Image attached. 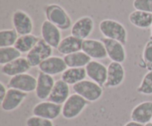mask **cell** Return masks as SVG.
I'll return each mask as SVG.
<instances>
[{
  "label": "cell",
  "mask_w": 152,
  "mask_h": 126,
  "mask_svg": "<svg viewBox=\"0 0 152 126\" xmlns=\"http://www.w3.org/2000/svg\"><path fill=\"white\" fill-rule=\"evenodd\" d=\"M46 20L51 22L61 30H68L72 27V19L65 8L58 4H49L44 7Z\"/></svg>",
  "instance_id": "6da1fadb"
},
{
  "label": "cell",
  "mask_w": 152,
  "mask_h": 126,
  "mask_svg": "<svg viewBox=\"0 0 152 126\" xmlns=\"http://www.w3.org/2000/svg\"><path fill=\"white\" fill-rule=\"evenodd\" d=\"M99 30L104 38L120 41L126 45L128 41V31L126 27L114 19H105L99 24Z\"/></svg>",
  "instance_id": "7a4b0ae2"
},
{
  "label": "cell",
  "mask_w": 152,
  "mask_h": 126,
  "mask_svg": "<svg viewBox=\"0 0 152 126\" xmlns=\"http://www.w3.org/2000/svg\"><path fill=\"white\" fill-rule=\"evenodd\" d=\"M89 102L79 94L74 93L62 106V116L65 120L78 117L89 105Z\"/></svg>",
  "instance_id": "3957f363"
},
{
  "label": "cell",
  "mask_w": 152,
  "mask_h": 126,
  "mask_svg": "<svg viewBox=\"0 0 152 126\" xmlns=\"http://www.w3.org/2000/svg\"><path fill=\"white\" fill-rule=\"evenodd\" d=\"M74 93L86 99L89 103L98 101L103 94V87L91 80H84L72 86Z\"/></svg>",
  "instance_id": "277c9868"
},
{
  "label": "cell",
  "mask_w": 152,
  "mask_h": 126,
  "mask_svg": "<svg viewBox=\"0 0 152 126\" xmlns=\"http://www.w3.org/2000/svg\"><path fill=\"white\" fill-rule=\"evenodd\" d=\"M53 49L42 39L26 55V58L31 67H38L40 63L52 56Z\"/></svg>",
  "instance_id": "5b68a950"
},
{
  "label": "cell",
  "mask_w": 152,
  "mask_h": 126,
  "mask_svg": "<svg viewBox=\"0 0 152 126\" xmlns=\"http://www.w3.org/2000/svg\"><path fill=\"white\" fill-rule=\"evenodd\" d=\"M32 114L34 116L53 121L62 115V105L56 104L49 100H43L34 106Z\"/></svg>",
  "instance_id": "8992f818"
},
{
  "label": "cell",
  "mask_w": 152,
  "mask_h": 126,
  "mask_svg": "<svg viewBox=\"0 0 152 126\" xmlns=\"http://www.w3.org/2000/svg\"><path fill=\"white\" fill-rule=\"evenodd\" d=\"M11 22L13 29L19 35L32 33L34 30V22L28 13L22 10H16L12 14Z\"/></svg>",
  "instance_id": "52a82bcc"
},
{
  "label": "cell",
  "mask_w": 152,
  "mask_h": 126,
  "mask_svg": "<svg viewBox=\"0 0 152 126\" xmlns=\"http://www.w3.org/2000/svg\"><path fill=\"white\" fill-rule=\"evenodd\" d=\"M37 84V78L29 73H24L10 78L7 83V87L28 94L35 91Z\"/></svg>",
  "instance_id": "ba28073f"
},
{
  "label": "cell",
  "mask_w": 152,
  "mask_h": 126,
  "mask_svg": "<svg viewBox=\"0 0 152 126\" xmlns=\"http://www.w3.org/2000/svg\"><path fill=\"white\" fill-rule=\"evenodd\" d=\"M94 30V21L91 16H84L79 18L71 28V35L84 40L88 39Z\"/></svg>",
  "instance_id": "9c48e42d"
},
{
  "label": "cell",
  "mask_w": 152,
  "mask_h": 126,
  "mask_svg": "<svg viewBox=\"0 0 152 126\" xmlns=\"http://www.w3.org/2000/svg\"><path fill=\"white\" fill-rule=\"evenodd\" d=\"M107 68V80L104 87L112 89L122 85L126 79V70L123 63L111 61Z\"/></svg>",
  "instance_id": "30bf717a"
},
{
  "label": "cell",
  "mask_w": 152,
  "mask_h": 126,
  "mask_svg": "<svg viewBox=\"0 0 152 126\" xmlns=\"http://www.w3.org/2000/svg\"><path fill=\"white\" fill-rule=\"evenodd\" d=\"M28 97V93L15 89H8L4 100L1 102V108L4 112H11L19 109Z\"/></svg>",
  "instance_id": "8fae6325"
},
{
  "label": "cell",
  "mask_w": 152,
  "mask_h": 126,
  "mask_svg": "<svg viewBox=\"0 0 152 126\" xmlns=\"http://www.w3.org/2000/svg\"><path fill=\"white\" fill-rule=\"evenodd\" d=\"M100 40L103 42L108 58L111 61L121 63L126 61L127 53L124 44L120 43V41L104 38V37Z\"/></svg>",
  "instance_id": "7c38bea8"
},
{
  "label": "cell",
  "mask_w": 152,
  "mask_h": 126,
  "mask_svg": "<svg viewBox=\"0 0 152 126\" xmlns=\"http://www.w3.org/2000/svg\"><path fill=\"white\" fill-rule=\"evenodd\" d=\"M82 51L93 60H104L108 57L105 45L101 40L88 38L83 41Z\"/></svg>",
  "instance_id": "4fadbf2b"
},
{
  "label": "cell",
  "mask_w": 152,
  "mask_h": 126,
  "mask_svg": "<svg viewBox=\"0 0 152 126\" xmlns=\"http://www.w3.org/2000/svg\"><path fill=\"white\" fill-rule=\"evenodd\" d=\"M41 38L53 49H56L62 41L61 30L48 20H45L41 26Z\"/></svg>",
  "instance_id": "5bb4252c"
},
{
  "label": "cell",
  "mask_w": 152,
  "mask_h": 126,
  "mask_svg": "<svg viewBox=\"0 0 152 126\" xmlns=\"http://www.w3.org/2000/svg\"><path fill=\"white\" fill-rule=\"evenodd\" d=\"M37 79V87L34 91L36 97L42 101L48 100L56 82L54 78L39 71Z\"/></svg>",
  "instance_id": "9a60e30c"
},
{
  "label": "cell",
  "mask_w": 152,
  "mask_h": 126,
  "mask_svg": "<svg viewBox=\"0 0 152 126\" xmlns=\"http://www.w3.org/2000/svg\"><path fill=\"white\" fill-rule=\"evenodd\" d=\"M38 69L40 72L51 76H55L59 74L62 75L68 69V66L63 58L52 55L42 62L38 66Z\"/></svg>",
  "instance_id": "2e32d148"
},
{
  "label": "cell",
  "mask_w": 152,
  "mask_h": 126,
  "mask_svg": "<svg viewBox=\"0 0 152 126\" xmlns=\"http://www.w3.org/2000/svg\"><path fill=\"white\" fill-rule=\"evenodd\" d=\"M86 74L89 80L104 87L106 83L108 68L99 60H91L86 66Z\"/></svg>",
  "instance_id": "e0dca14e"
},
{
  "label": "cell",
  "mask_w": 152,
  "mask_h": 126,
  "mask_svg": "<svg viewBox=\"0 0 152 126\" xmlns=\"http://www.w3.org/2000/svg\"><path fill=\"white\" fill-rule=\"evenodd\" d=\"M31 68L26 58L20 57L10 63L1 66V73L7 77H14L21 74L28 73Z\"/></svg>",
  "instance_id": "ac0fdd59"
},
{
  "label": "cell",
  "mask_w": 152,
  "mask_h": 126,
  "mask_svg": "<svg viewBox=\"0 0 152 126\" xmlns=\"http://www.w3.org/2000/svg\"><path fill=\"white\" fill-rule=\"evenodd\" d=\"M131 120L145 125L151 122L152 101H144L137 105L131 112Z\"/></svg>",
  "instance_id": "d6986e66"
},
{
  "label": "cell",
  "mask_w": 152,
  "mask_h": 126,
  "mask_svg": "<svg viewBox=\"0 0 152 126\" xmlns=\"http://www.w3.org/2000/svg\"><path fill=\"white\" fill-rule=\"evenodd\" d=\"M70 92V86L62 79L57 80L55 82L48 100L62 106L71 95Z\"/></svg>",
  "instance_id": "ffe728a7"
},
{
  "label": "cell",
  "mask_w": 152,
  "mask_h": 126,
  "mask_svg": "<svg viewBox=\"0 0 152 126\" xmlns=\"http://www.w3.org/2000/svg\"><path fill=\"white\" fill-rule=\"evenodd\" d=\"M83 41V40L74 35H68L62 38L56 50L61 55H63L64 56L71 54V53L82 51Z\"/></svg>",
  "instance_id": "44dd1931"
},
{
  "label": "cell",
  "mask_w": 152,
  "mask_h": 126,
  "mask_svg": "<svg viewBox=\"0 0 152 126\" xmlns=\"http://www.w3.org/2000/svg\"><path fill=\"white\" fill-rule=\"evenodd\" d=\"M129 20L132 25L140 29H148L152 24V13L134 10L129 14Z\"/></svg>",
  "instance_id": "7402d4cb"
},
{
  "label": "cell",
  "mask_w": 152,
  "mask_h": 126,
  "mask_svg": "<svg viewBox=\"0 0 152 126\" xmlns=\"http://www.w3.org/2000/svg\"><path fill=\"white\" fill-rule=\"evenodd\" d=\"M68 68H86L92 60L83 51L67 55L63 57Z\"/></svg>",
  "instance_id": "603a6c76"
},
{
  "label": "cell",
  "mask_w": 152,
  "mask_h": 126,
  "mask_svg": "<svg viewBox=\"0 0 152 126\" xmlns=\"http://www.w3.org/2000/svg\"><path fill=\"white\" fill-rule=\"evenodd\" d=\"M87 78L86 68H68L61 75V79L69 86H74Z\"/></svg>",
  "instance_id": "cb8c5ba5"
},
{
  "label": "cell",
  "mask_w": 152,
  "mask_h": 126,
  "mask_svg": "<svg viewBox=\"0 0 152 126\" xmlns=\"http://www.w3.org/2000/svg\"><path fill=\"white\" fill-rule=\"evenodd\" d=\"M40 39L41 38L32 33L28 34V35H19L14 47L22 54H23V53L28 54L37 45V44Z\"/></svg>",
  "instance_id": "d4e9b609"
},
{
  "label": "cell",
  "mask_w": 152,
  "mask_h": 126,
  "mask_svg": "<svg viewBox=\"0 0 152 126\" xmlns=\"http://www.w3.org/2000/svg\"><path fill=\"white\" fill-rule=\"evenodd\" d=\"M22 53L13 46L8 47H0V65L10 63L13 60L22 57Z\"/></svg>",
  "instance_id": "484cf974"
},
{
  "label": "cell",
  "mask_w": 152,
  "mask_h": 126,
  "mask_svg": "<svg viewBox=\"0 0 152 126\" xmlns=\"http://www.w3.org/2000/svg\"><path fill=\"white\" fill-rule=\"evenodd\" d=\"M14 29H4L0 31V47H13L19 38Z\"/></svg>",
  "instance_id": "4316f807"
},
{
  "label": "cell",
  "mask_w": 152,
  "mask_h": 126,
  "mask_svg": "<svg viewBox=\"0 0 152 126\" xmlns=\"http://www.w3.org/2000/svg\"><path fill=\"white\" fill-rule=\"evenodd\" d=\"M137 92L142 95H152V70L148 71L142 78Z\"/></svg>",
  "instance_id": "83f0119b"
},
{
  "label": "cell",
  "mask_w": 152,
  "mask_h": 126,
  "mask_svg": "<svg viewBox=\"0 0 152 126\" xmlns=\"http://www.w3.org/2000/svg\"><path fill=\"white\" fill-rule=\"evenodd\" d=\"M142 67L152 70V40H148L144 47L142 54Z\"/></svg>",
  "instance_id": "f1b7e54d"
},
{
  "label": "cell",
  "mask_w": 152,
  "mask_h": 126,
  "mask_svg": "<svg viewBox=\"0 0 152 126\" xmlns=\"http://www.w3.org/2000/svg\"><path fill=\"white\" fill-rule=\"evenodd\" d=\"M26 126H55L52 120L37 116L29 117L25 121Z\"/></svg>",
  "instance_id": "f546056e"
},
{
  "label": "cell",
  "mask_w": 152,
  "mask_h": 126,
  "mask_svg": "<svg viewBox=\"0 0 152 126\" xmlns=\"http://www.w3.org/2000/svg\"><path fill=\"white\" fill-rule=\"evenodd\" d=\"M133 7L137 10L152 13V0H134Z\"/></svg>",
  "instance_id": "4dcf8cb0"
},
{
  "label": "cell",
  "mask_w": 152,
  "mask_h": 126,
  "mask_svg": "<svg viewBox=\"0 0 152 126\" xmlns=\"http://www.w3.org/2000/svg\"><path fill=\"white\" fill-rule=\"evenodd\" d=\"M7 89L6 86L3 84V82H0V101H2L7 94Z\"/></svg>",
  "instance_id": "1f68e13d"
},
{
  "label": "cell",
  "mask_w": 152,
  "mask_h": 126,
  "mask_svg": "<svg viewBox=\"0 0 152 126\" xmlns=\"http://www.w3.org/2000/svg\"><path fill=\"white\" fill-rule=\"evenodd\" d=\"M124 126H144V125H142V124H140V123H138V122H134V121H129V122H128L127 123L125 124Z\"/></svg>",
  "instance_id": "d6a6232c"
},
{
  "label": "cell",
  "mask_w": 152,
  "mask_h": 126,
  "mask_svg": "<svg viewBox=\"0 0 152 126\" xmlns=\"http://www.w3.org/2000/svg\"><path fill=\"white\" fill-rule=\"evenodd\" d=\"M150 29H151V34H150V38H149V40H152V24H151V28H150Z\"/></svg>",
  "instance_id": "836d02e7"
},
{
  "label": "cell",
  "mask_w": 152,
  "mask_h": 126,
  "mask_svg": "<svg viewBox=\"0 0 152 126\" xmlns=\"http://www.w3.org/2000/svg\"><path fill=\"white\" fill-rule=\"evenodd\" d=\"M144 126H152V122H148V123L145 124V125H144Z\"/></svg>",
  "instance_id": "e575fe53"
},
{
  "label": "cell",
  "mask_w": 152,
  "mask_h": 126,
  "mask_svg": "<svg viewBox=\"0 0 152 126\" xmlns=\"http://www.w3.org/2000/svg\"><path fill=\"white\" fill-rule=\"evenodd\" d=\"M151 122H152V120H151Z\"/></svg>",
  "instance_id": "d590c367"
}]
</instances>
